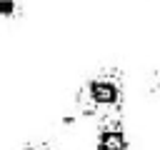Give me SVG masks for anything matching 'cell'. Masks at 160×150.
Here are the masks:
<instances>
[{
    "mask_svg": "<svg viewBox=\"0 0 160 150\" xmlns=\"http://www.w3.org/2000/svg\"><path fill=\"white\" fill-rule=\"evenodd\" d=\"M125 108V75L120 68H100L85 78L75 90L72 112L78 118L122 115Z\"/></svg>",
    "mask_w": 160,
    "mask_h": 150,
    "instance_id": "obj_1",
    "label": "cell"
},
{
    "mask_svg": "<svg viewBox=\"0 0 160 150\" xmlns=\"http://www.w3.org/2000/svg\"><path fill=\"white\" fill-rule=\"evenodd\" d=\"M95 150H130V135L125 130L122 115H108L100 118L92 138Z\"/></svg>",
    "mask_w": 160,
    "mask_h": 150,
    "instance_id": "obj_2",
    "label": "cell"
},
{
    "mask_svg": "<svg viewBox=\"0 0 160 150\" xmlns=\"http://www.w3.org/2000/svg\"><path fill=\"white\" fill-rule=\"evenodd\" d=\"M22 15L20 0H0V20H18Z\"/></svg>",
    "mask_w": 160,
    "mask_h": 150,
    "instance_id": "obj_3",
    "label": "cell"
},
{
    "mask_svg": "<svg viewBox=\"0 0 160 150\" xmlns=\"http://www.w3.org/2000/svg\"><path fill=\"white\" fill-rule=\"evenodd\" d=\"M20 150H58L52 142H48V140H30V142H25Z\"/></svg>",
    "mask_w": 160,
    "mask_h": 150,
    "instance_id": "obj_4",
    "label": "cell"
},
{
    "mask_svg": "<svg viewBox=\"0 0 160 150\" xmlns=\"http://www.w3.org/2000/svg\"><path fill=\"white\" fill-rule=\"evenodd\" d=\"M155 92H158V95H160V72H158V75H155Z\"/></svg>",
    "mask_w": 160,
    "mask_h": 150,
    "instance_id": "obj_5",
    "label": "cell"
}]
</instances>
